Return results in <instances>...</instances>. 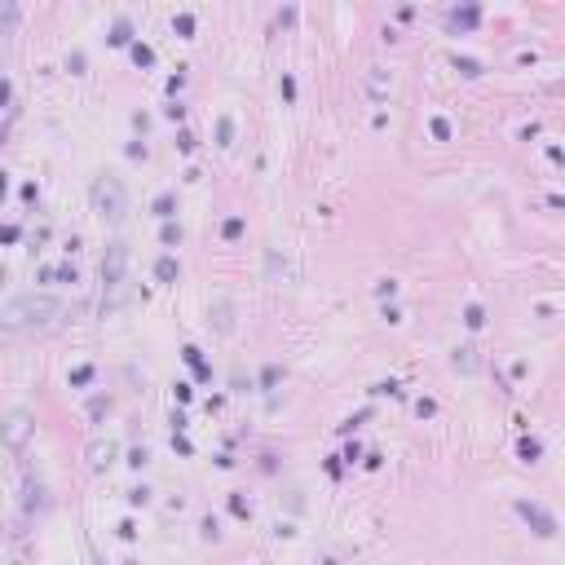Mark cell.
Segmentation results:
<instances>
[{"label": "cell", "instance_id": "cell-1", "mask_svg": "<svg viewBox=\"0 0 565 565\" xmlns=\"http://www.w3.org/2000/svg\"><path fill=\"white\" fill-rule=\"evenodd\" d=\"M62 313V305L54 301V296H23V301H13L5 309V323L9 331H31V327H49Z\"/></svg>", "mask_w": 565, "mask_h": 565}, {"label": "cell", "instance_id": "cell-2", "mask_svg": "<svg viewBox=\"0 0 565 565\" xmlns=\"http://www.w3.org/2000/svg\"><path fill=\"white\" fill-rule=\"evenodd\" d=\"M124 265H128V247L124 243H111L106 247V261H102V282H106V309L120 305V296H124Z\"/></svg>", "mask_w": 565, "mask_h": 565}, {"label": "cell", "instance_id": "cell-3", "mask_svg": "<svg viewBox=\"0 0 565 565\" xmlns=\"http://www.w3.org/2000/svg\"><path fill=\"white\" fill-rule=\"evenodd\" d=\"M93 208L102 212L106 221H124V212H128V199H124V186H120V177H97V186H93Z\"/></svg>", "mask_w": 565, "mask_h": 565}, {"label": "cell", "instance_id": "cell-4", "mask_svg": "<svg viewBox=\"0 0 565 565\" xmlns=\"http://www.w3.org/2000/svg\"><path fill=\"white\" fill-rule=\"evenodd\" d=\"M31 428H36V424H31V411H9V420H5V442L18 451V446L31 437Z\"/></svg>", "mask_w": 565, "mask_h": 565}, {"label": "cell", "instance_id": "cell-5", "mask_svg": "<svg viewBox=\"0 0 565 565\" xmlns=\"http://www.w3.org/2000/svg\"><path fill=\"white\" fill-rule=\"evenodd\" d=\"M89 455H93V468H106L111 455H115V442H106V446H102V442H93V446H89Z\"/></svg>", "mask_w": 565, "mask_h": 565}, {"label": "cell", "instance_id": "cell-6", "mask_svg": "<svg viewBox=\"0 0 565 565\" xmlns=\"http://www.w3.org/2000/svg\"><path fill=\"white\" fill-rule=\"evenodd\" d=\"M521 512L539 521V535H552V517H543V512H539V508H530V504H521Z\"/></svg>", "mask_w": 565, "mask_h": 565}, {"label": "cell", "instance_id": "cell-7", "mask_svg": "<svg viewBox=\"0 0 565 565\" xmlns=\"http://www.w3.org/2000/svg\"><path fill=\"white\" fill-rule=\"evenodd\" d=\"M455 367H464V371H477V358H473V349H459Z\"/></svg>", "mask_w": 565, "mask_h": 565}]
</instances>
